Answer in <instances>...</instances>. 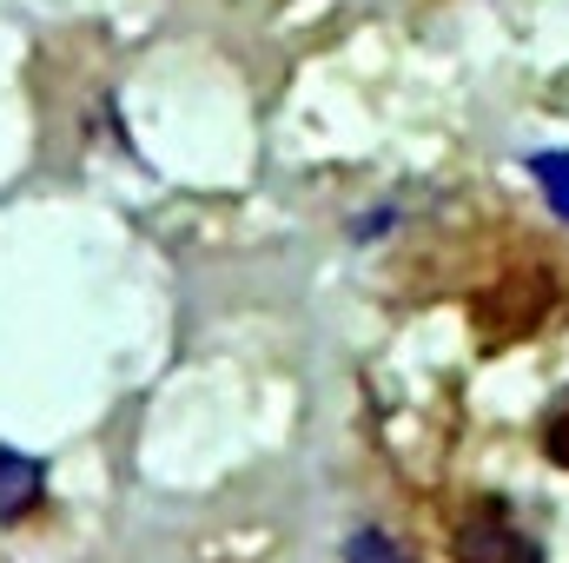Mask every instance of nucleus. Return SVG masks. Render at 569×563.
I'll return each instance as SVG.
<instances>
[{"label": "nucleus", "mask_w": 569, "mask_h": 563, "mask_svg": "<svg viewBox=\"0 0 569 563\" xmlns=\"http://www.w3.org/2000/svg\"><path fill=\"white\" fill-rule=\"evenodd\" d=\"M543 451H550V457L569 471V398L550 412V418H543Z\"/></svg>", "instance_id": "7ed1b4c3"}, {"label": "nucleus", "mask_w": 569, "mask_h": 563, "mask_svg": "<svg viewBox=\"0 0 569 563\" xmlns=\"http://www.w3.org/2000/svg\"><path fill=\"white\" fill-rule=\"evenodd\" d=\"M40 491H47L40 457H27V451L0 444V524H20V517L40 504Z\"/></svg>", "instance_id": "f03ea898"}, {"label": "nucleus", "mask_w": 569, "mask_h": 563, "mask_svg": "<svg viewBox=\"0 0 569 563\" xmlns=\"http://www.w3.org/2000/svg\"><path fill=\"white\" fill-rule=\"evenodd\" d=\"M457 563H543V544L510 517V504H477L457 524Z\"/></svg>", "instance_id": "f257e3e1"}, {"label": "nucleus", "mask_w": 569, "mask_h": 563, "mask_svg": "<svg viewBox=\"0 0 569 563\" xmlns=\"http://www.w3.org/2000/svg\"><path fill=\"white\" fill-rule=\"evenodd\" d=\"M351 563H411V557H405L398 544H385V537H371V531H365V537L351 544Z\"/></svg>", "instance_id": "20e7f679"}]
</instances>
